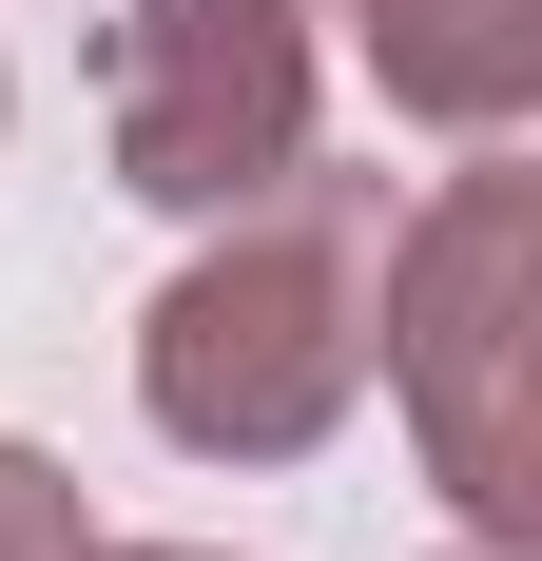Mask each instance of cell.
<instances>
[{
  "instance_id": "4",
  "label": "cell",
  "mask_w": 542,
  "mask_h": 561,
  "mask_svg": "<svg viewBox=\"0 0 542 561\" xmlns=\"http://www.w3.org/2000/svg\"><path fill=\"white\" fill-rule=\"evenodd\" d=\"M0 561H78V523H58V484L20 446H0Z\"/></svg>"
},
{
  "instance_id": "3",
  "label": "cell",
  "mask_w": 542,
  "mask_h": 561,
  "mask_svg": "<svg viewBox=\"0 0 542 561\" xmlns=\"http://www.w3.org/2000/svg\"><path fill=\"white\" fill-rule=\"evenodd\" d=\"M369 39H387V78L445 98V116H504V98H523V0H369Z\"/></svg>"
},
{
  "instance_id": "2",
  "label": "cell",
  "mask_w": 542,
  "mask_h": 561,
  "mask_svg": "<svg viewBox=\"0 0 542 561\" xmlns=\"http://www.w3.org/2000/svg\"><path fill=\"white\" fill-rule=\"evenodd\" d=\"M329 272H349V214H310L291 252H233V272H194V290L156 310V407L194 426V446H291V426L349 388L369 330H310Z\"/></svg>"
},
{
  "instance_id": "1",
  "label": "cell",
  "mask_w": 542,
  "mask_h": 561,
  "mask_svg": "<svg viewBox=\"0 0 542 561\" xmlns=\"http://www.w3.org/2000/svg\"><path fill=\"white\" fill-rule=\"evenodd\" d=\"M291 98H310L291 0H136V58H116V156H136V194L214 214V194L291 174Z\"/></svg>"
}]
</instances>
